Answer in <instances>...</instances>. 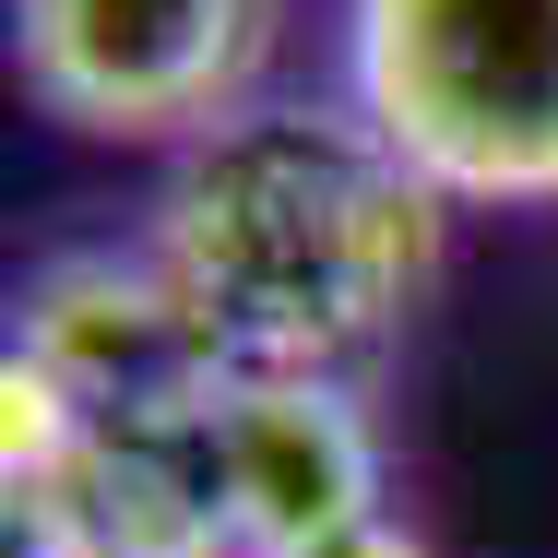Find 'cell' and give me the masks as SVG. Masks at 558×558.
Wrapping results in <instances>:
<instances>
[{
    "instance_id": "6da1fadb",
    "label": "cell",
    "mask_w": 558,
    "mask_h": 558,
    "mask_svg": "<svg viewBox=\"0 0 558 558\" xmlns=\"http://www.w3.org/2000/svg\"><path fill=\"white\" fill-rule=\"evenodd\" d=\"M440 191L344 108L262 96L167 155L143 250L238 380H344L440 274Z\"/></svg>"
},
{
    "instance_id": "7a4b0ae2",
    "label": "cell",
    "mask_w": 558,
    "mask_h": 558,
    "mask_svg": "<svg viewBox=\"0 0 558 558\" xmlns=\"http://www.w3.org/2000/svg\"><path fill=\"white\" fill-rule=\"evenodd\" d=\"M344 108L440 203H558V0H344Z\"/></svg>"
},
{
    "instance_id": "3957f363",
    "label": "cell",
    "mask_w": 558,
    "mask_h": 558,
    "mask_svg": "<svg viewBox=\"0 0 558 558\" xmlns=\"http://www.w3.org/2000/svg\"><path fill=\"white\" fill-rule=\"evenodd\" d=\"M286 0H12L24 96L96 143H203L262 108Z\"/></svg>"
},
{
    "instance_id": "277c9868",
    "label": "cell",
    "mask_w": 558,
    "mask_h": 558,
    "mask_svg": "<svg viewBox=\"0 0 558 558\" xmlns=\"http://www.w3.org/2000/svg\"><path fill=\"white\" fill-rule=\"evenodd\" d=\"M12 356L72 404V428L167 416V404H203L238 380L155 250H60L12 310Z\"/></svg>"
},
{
    "instance_id": "5b68a950",
    "label": "cell",
    "mask_w": 558,
    "mask_h": 558,
    "mask_svg": "<svg viewBox=\"0 0 558 558\" xmlns=\"http://www.w3.org/2000/svg\"><path fill=\"white\" fill-rule=\"evenodd\" d=\"M72 499L108 535V558H250L238 535V475H226V392L72 428Z\"/></svg>"
},
{
    "instance_id": "8992f818",
    "label": "cell",
    "mask_w": 558,
    "mask_h": 558,
    "mask_svg": "<svg viewBox=\"0 0 558 558\" xmlns=\"http://www.w3.org/2000/svg\"><path fill=\"white\" fill-rule=\"evenodd\" d=\"M226 475L250 558L380 511V440L344 380H226Z\"/></svg>"
},
{
    "instance_id": "52a82bcc",
    "label": "cell",
    "mask_w": 558,
    "mask_h": 558,
    "mask_svg": "<svg viewBox=\"0 0 558 558\" xmlns=\"http://www.w3.org/2000/svg\"><path fill=\"white\" fill-rule=\"evenodd\" d=\"M0 558H108L72 475H0Z\"/></svg>"
},
{
    "instance_id": "ba28073f",
    "label": "cell",
    "mask_w": 558,
    "mask_h": 558,
    "mask_svg": "<svg viewBox=\"0 0 558 558\" xmlns=\"http://www.w3.org/2000/svg\"><path fill=\"white\" fill-rule=\"evenodd\" d=\"M274 558H428V535L380 499V511H356V523H333V535H298V547H274Z\"/></svg>"
}]
</instances>
